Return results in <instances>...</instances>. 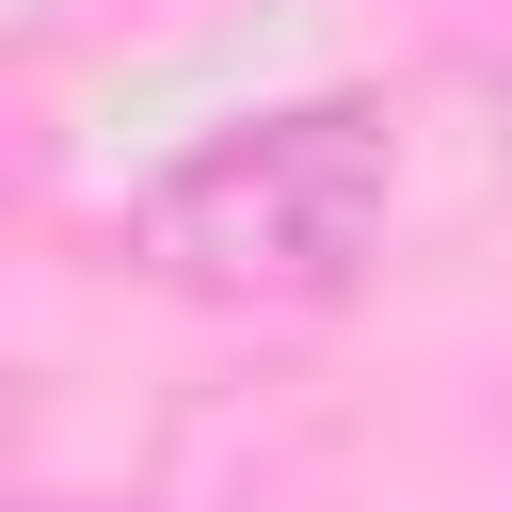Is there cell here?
<instances>
[{"label":"cell","instance_id":"cell-1","mask_svg":"<svg viewBox=\"0 0 512 512\" xmlns=\"http://www.w3.org/2000/svg\"><path fill=\"white\" fill-rule=\"evenodd\" d=\"M384 208H400L384 96H272L128 192V272H160L192 304H336V288H368Z\"/></svg>","mask_w":512,"mask_h":512},{"label":"cell","instance_id":"cell-2","mask_svg":"<svg viewBox=\"0 0 512 512\" xmlns=\"http://www.w3.org/2000/svg\"><path fill=\"white\" fill-rule=\"evenodd\" d=\"M0 512H96V496H0Z\"/></svg>","mask_w":512,"mask_h":512}]
</instances>
